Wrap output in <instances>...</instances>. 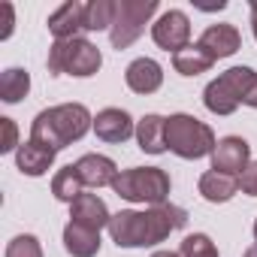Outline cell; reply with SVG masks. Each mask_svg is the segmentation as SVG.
Returning a JSON list of instances; mask_svg holds the SVG:
<instances>
[{"label": "cell", "mask_w": 257, "mask_h": 257, "mask_svg": "<svg viewBox=\"0 0 257 257\" xmlns=\"http://www.w3.org/2000/svg\"><path fill=\"white\" fill-rule=\"evenodd\" d=\"M185 224H188V212L182 206L161 203V206H149L143 212L124 209V212L112 215L106 230L118 248H152V245L164 242L170 233L182 230Z\"/></svg>", "instance_id": "6da1fadb"}, {"label": "cell", "mask_w": 257, "mask_h": 257, "mask_svg": "<svg viewBox=\"0 0 257 257\" xmlns=\"http://www.w3.org/2000/svg\"><path fill=\"white\" fill-rule=\"evenodd\" d=\"M91 127H94V115L88 112L85 103H61V106H49L37 112L31 124V140L52 152H61L79 143Z\"/></svg>", "instance_id": "7a4b0ae2"}, {"label": "cell", "mask_w": 257, "mask_h": 257, "mask_svg": "<svg viewBox=\"0 0 257 257\" xmlns=\"http://www.w3.org/2000/svg\"><path fill=\"white\" fill-rule=\"evenodd\" d=\"M215 146H218L215 131L206 121H200V118H194L188 112H176V115L167 118V149L176 158L200 161V158L212 155Z\"/></svg>", "instance_id": "3957f363"}, {"label": "cell", "mask_w": 257, "mask_h": 257, "mask_svg": "<svg viewBox=\"0 0 257 257\" xmlns=\"http://www.w3.org/2000/svg\"><path fill=\"white\" fill-rule=\"evenodd\" d=\"M170 173L161 167H131V170H118L112 191L127 200V203H146V206H161L170 197Z\"/></svg>", "instance_id": "277c9868"}, {"label": "cell", "mask_w": 257, "mask_h": 257, "mask_svg": "<svg viewBox=\"0 0 257 257\" xmlns=\"http://www.w3.org/2000/svg\"><path fill=\"white\" fill-rule=\"evenodd\" d=\"M49 73L52 76H76V79H88L94 76L100 67H103V55L100 49L85 40V37H76V40H55L52 49H49Z\"/></svg>", "instance_id": "5b68a950"}, {"label": "cell", "mask_w": 257, "mask_h": 257, "mask_svg": "<svg viewBox=\"0 0 257 257\" xmlns=\"http://www.w3.org/2000/svg\"><path fill=\"white\" fill-rule=\"evenodd\" d=\"M254 76L257 73L251 67H230V70H224L203 91L206 109L212 115H233L239 106H245V97H248V88H251Z\"/></svg>", "instance_id": "8992f818"}, {"label": "cell", "mask_w": 257, "mask_h": 257, "mask_svg": "<svg viewBox=\"0 0 257 257\" xmlns=\"http://www.w3.org/2000/svg\"><path fill=\"white\" fill-rule=\"evenodd\" d=\"M158 10H161L158 0H115V22L109 31L112 49L121 52L127 46H134Z\"/></svg>", "instance_id": "52a82bcc"}, {"label": "cell", "mask_w": 257, "mask_h": 257, "mask_svg": "<svg viewBox=\"0 0 257 257\" xmlns=\"http://www.w3.org/2000/svg\"><path fill=\"white\" fill-rule=\"evenodd\" d=\"M152 40L164 52H182L191 46V19L182 10H167L155 25H152Z\"/></svg>", "instance_id": "ba28073f"}, {"label": "cell", "mask_w": 257, "mask_h": 257, "mask_svg": "<svg viewBox=\"0 0 257 257\" xmlns=\"http://www.w3.org/2000/svg\"><path fill=\"white\" fill-rule=\"evenodd\" d=\"M251 164V146L242 137H224L218 140L215 152H212V170L224 173V176H242Z\"/></svg>", "instance_id": "9c48e42d"}, {"label": "cell", "mask_w": 257, "mask_h": 257, "mask_svg": "<svg viewBox=\"0 0 257 257\" xmlns=\"http://www.w3.org/2000/svg\"><path fill=\"white\" fill-rule=\"evenodd\" d=\"M94 134L103 143L121 146V143H127L131 137H137V127H134V118H131V112H127V109L109 106V109H100L94 115Z\"/></svg>", "instance_id": "30bf717a"}, {"label": "cell", "mask_w": 257, "mask_h": 257, "mask_svg": "<svg viewBox=\"0 0 257 257\" xmlns=\"http://www.w3.org/2000/svg\"><path fill=\"white\" fill-rule=\"evenodd\" d=\"M124 82L134 94H155L164 85V67L155 58H137L124 70Z\"/></svg>", "instance_id": "8fae6325"}, {"label": "cell", "mask_w": 257, "mask_h": 257, "mask_svg": "<svg viewBox=\"0 0 257 257\" xmlns=\"http://www.w3.org/2000/svg\"><path fill=\"white\" fill-rule=\"evenodd\" d=\"M197 43H200L215 61H221V58H230V55H236V52L242 49V34L236 31V25L221 22V25H209Z\"/></svg>", "instance_id": "7c38bea8"}, {"label": "cell", "mask_w": 257, "mask_h": 257, "mask_svg": "<svg viewBox=\"0 0 257 257\" xmlns=\"http://www.w3.org/2000/svg\"><path fill=\"white\" fill-rule=\"evenodd\" d=\"M85 13H88V4H82V0H70V4L58 7L49 16L52 37L55 40H76L79 31H85Z\"/></svg>", "instance_id": "4fadbf2b"}, {"label": "cell", "mask_w": 257, "mask_h": 257, "mask_svg": "<svg viewBox=\"0 0 257 257\" xmlns=\"http://www.w3.org/2000/svg\"><path fill=\"white\" fill-rule=\"evenodd\" d=\"M73 167H76V173H79L85 188H106V185L112 188V182L118 176L115 161L106 158V155H82Z\"/></svg>", "instance_id": "5bb4252c"}, {"label": "cell", "mask_w": 257, "mask_h": 257, "mask_svg": "<svg viewBox=\"0 0 257 257\" xmlns=\"http://www.w3.org/2000/svg\"><path fill=\"white\" fill-rule=\"evenodd\" d=\"M70 221L100 233L103 227H109L112 215H109L106 203H103L97 194H79V197H76V203L70 206Z\"/></svg>", "instance_id": "9a60e30c"}, {"label": "cell", "mask_w": 257, "mask_h": 257, "mask_svg": "<svg viewBox=\"0 0 257 257\" xmlns=\"http://www.w3.org/2000/svg\"><path fill=\"white\" fill-rule=\"evenodd\" d=\"M55 155H58V152H52V149H46V146L28 140V143H22L19 152H16V167H19L22 176L37 179V176H46V173L55 167Z\"/></svg>", "instance_id": "2e32d148"}, {"label": "cell", "mask_w": 257, "mask_h": 257, "mask_svg": "<svg viewBox=\"0 0 257 257\" xmlns=\"http://www.w3.org/2000/svg\"><path fill=\"white\" fill-rule=\"evenodd\" d=\"M137 146L146 155H164L167 152V118L164 115H143L137 121Z\"/></svg>", "instance_id": "e0dca14e"}, {"label": "cell", "mask_w": 257, "mask_h": 257, "mask_svg": "<svg viewBox=\"0 0 257 257\" xmlns=\"http://www.w3.org/2000/svg\"><path fill=\"white\" fill-rule=\"evenodd\" d=\"M197 188H200V197H203L206 203H227V200L236 197L239 179H236V176H224V173H218V170H209V173L200 176Z\"/></svg>", "instance_id": "ac0fdd59"}, {"label": "cell", "mask_w": 257, "mask_h": 257, "mask_svg": "<svg viewBox=\"0 0 257 257\" xmlns=\"http://www.w3.org/2000/svg\"><path fill=\"white\" fill-rule=\"evenodd\" d=\"M64 248L73 257H97L100 254V233L70 221L64 227Z\"/></svg>", "instance_id": "d6986e66"}, {"label": "cell", "mask_w": 257, "mask_h": 257, "mask_svg": "<svg viewBox=\"0 0 257 257\" xmlns=\"http://www.w3.org/2000/svg\"><path fill=\"white\" fill-rule=\"evenodd\" d=\"M212 64H215V58H212L200 43H194V46H188V49H182V52L173 55V70H176L179 76H200V73H209Z\"/></svg>", "instance_id": "ffe728a7"}, {"label": "cell", "mask_w": 257, "mask_h": 257, "mask_svg": "<svg viewBox=\"0 0 257 257\" xmlns=\"http://www.w3.org/2000/svg\"><path fill=\"white\" fill-rule=\"evenodd\" d=\"M31 91V73L22 67H10L0 76V100L4 103H22Z\"/></svg>", "instance_id": "44dd1931"}, {"label": "cell", "mask_w": 257, "mask_h": 257, "mask_svg": "<svg viewBox=\"0 0 257 257\" xmlns=\"http://www.w3.org/2000/svg\"><path fill=\"white\" fill-rule=\"evenodd\" d=\"M85 185H82V179H79V173H76V167L70 164V167H64V170H58L55 176H52V194H55V200H61V203H76V197L79 194H85L82 191Z\"/></svg>", "instance_id": "7402d4cb"}, {"label": "cell", "mask_w": 257, "mask_h": 257, "mask_svg": "<svg viewBox=\"0 0 257 257\" xmlns=\"http://www.w3.org/2000/svg\"><path fill=\"white\" fill-rule=\"evenodd\" d=\"M115 22V0H91L85 13V31H112Z\"/></svg>", "instance_id": "603a6c76"}, {"label": "cell", "mask_w": 257, "mask_h": 257, "mask_svg": "<svg viewBox=\"0 0 257 257\" xmlns=\"http://www.w3.org/2000/svg\"><path fill=\"white\" fill-rule=\"evenodd\" d=\"M179 254L182 257H218V248H215V242L206 233H191V236L182 239Z\"/></svg>", "instance_id": "cb8c5ba5"}, {"label": "cell", "mask_w": 257, "mask_h": 257, "mask_svg": "<svg viewBox=\"0 0 257 257\" xmlns=\"http://www.w3.org/2000/svg\"><path fill=\"white\" fill-rule=\"evenodd\" d=\"M7 257H43V245H40V239L34 233H22V236L10 239Z\"/></svg>", "instance_id": "d4e9b609"}, {"label": "cell", "mask_w": 257, "mask_h": 257, "mask_svg": "<svg viewBox=\"0 0 257 257\" xmlns=\"http://www.w3.org/2000/svg\"><path fill=\"white\" fill-rule=\"evenodd\" d=\"M0 127H4V140H0V152H19V127H16V121L13 118H0Z\"/></svg>", "instance_id": "484cf974"}, {"label": "cell", "mask_w": 257, "mask_h": 257, "mask_svg": "<svg viewBox=\"0 0 257 257\" xmlns=\"http://www.w3.org/2000/svg\"><path fill=\"white\" fill-rule=\"evenodd\" d=\"M239 188H242V194L257 197V161H251V164H248V170L239 176Z\"/></svg>", "instance_id": "4316f807"}, {"label": "cell", "mask_w": 257, "mask_h": 257, "mask_svg": "<svg viewBox=\"0 0 257 257\" xmlns=\"http://www.w3.org/2000/svg\"><path fill=\"white\" fill-rule=\"evenodd\" d=\"M0 10H4V31H0V40H10L13 31H16V7L13 4H4Z\"/></svg>", "instance_id": "83f0119b"}, {"label": "cell", "mask_w": 257, "mask_h": 257, "mask_svg": "<svg viewBox=\"0 0 257 257\" xmlns=\"http://www.w3.org/2000/svg\"><path fill=\"white\" fill-rule=\"evenodd\" d=\"M248 10H251V31H254V40H257V0H254Z\"/></svg>", "instance_id": "f1b7e54d"}, {"label": "cell", "mask_w": 257, "mask_h": 257, "mask_svg": "<svg viewBox=\"0 0 257 257\" xmlns=\"http://www.w3.org/2000/svg\"><path fill=\"white\" fill-rule=\"evenodd\" d=\"M152 257H182V254H176V251H155Z\"/></svg>", "instance_id": "f546056e"}, {"label": "cell", "mask_w": 257, "mask_h": 257, "mask_svg": "<svg viewBox=\"0 0 257 257\" xmlns=\"http://www.w3.org/2000/svg\"><path fill=\"white\" fill-rule=\"evenodd\" d=\"M242 257H257V242H254V245H251V248H248V251H245Z\"/></svg>", "instance_id": "4dcf8cb0"}, {"label": "cell", "mask_w": 257, "mask_h": 257, "mask_svg": "<svg viewBox=\"0 0 257 257\" xmlns=\"http://www.w3.org/2000/svg\"><path fill=\"white\" fill-rule=\"evenodd\" d=\"M254 239H257V221H254Z\"/></svg>", "instance_id": "1f68e13d"}]
</instances>
